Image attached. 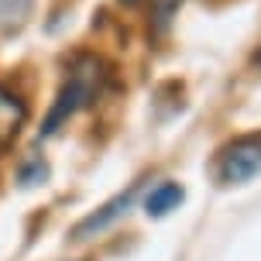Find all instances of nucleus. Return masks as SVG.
<instances>
[{"mask_svg":"<svg viewBox=\"0 0 261 261\" xmlns=\"http://www.w3.org/2000/svg\"><path fill=\"white\" fill-rule=\"evenodd\" d=\"M103 83H107V65H103V59H96V55H76V62L69 65V76H65L62 90H59V96H55L48 117H45L41 134H45V138H48V134H55V130L62 127L69 117H76L83 107H90L93 100L100 96Z\"/></svg>","mask_w":261,"mask_h":261,"instance_id":"nucleus-1","label":"nucleus"},{"mask_svg":"<svg viewBox=\"0 0 261 261\" xmlns=\"http://www.w3.org/2000/svg\"><path fill=\"white\" fill-rule=\"evenodd\" d=\"M254 175H261V138H237L230 148H223L217 179L223 186H244Z\"/></svg>","mask_w":261,"mask_h":261,"instance_id":"nucleus-2","label":"nucleus"},{"mask_svg":"<svg viewBox=\"0 0 261 261\" xmlns=\"http://www.w3.org/2000/svg\"><path fill=\"white\" fill-rule=\"evenodd\" d=\"M138 189H141V182H134L127 193H117L110 203H103V206L96 210V213H90L86 220H79L76 230H72V237H76V241H90V237H96L100 230H107L120 213H127V206L134 203V196H138Z\"/></svg>","mask_w":261,"mask_h":261,"instance_id":"nucleus-3","label":"nucleus"},{"mask_svg":"<svg viewBox=\"0 0 261 261\" xmlns=\"http://www.w3.org/2000/svg\"><path fill=\"white\" fill-rule=\"evenodd\" d=\"M24 117H28L24 103H21L14 93H7L4 86H0V144H7V141L17 138V130H21Z\"/></svg>","mask_w":261,"mask_h":261,"instance_id":"nucleus-4","label":"nucleus"},{"mask_svg":"<svg viewBox=\"0 0 261 261\" xmlns=\"http://www.w3.org/2000/svg\"><path fill=\"white\" fill-rule=\"evenodd\" d=\"M182 199H186V189L179 182H162V186H155V189L148 193L144 213H148V217H165V213H172V210H179Z\"/></svg>","mask_w":261,"mask_h":261,"instance_id":"nucleus-5","label":"nucleus"},{"mask_svg":"<svg viewBox=\"0 0 261 261\" xmlns=\"http://www.w3.org/2000/svg\"><path fill=\"white\" fill-rule=\"evenodd\" d=\"M45 175H48L45 162H38V158H35V162H31V165H28V169L21 172V182H24V186H35V182H41Z\"/></svg>","mask_w":261,"mask_h":261,"instance_id":"nucleus-6","label":"nucleus"},{"mask_svg":"<svg viewBox=\"0 0 261 261\" xmlns=\"http://www.w3.org/2000/svg\"><path fill=\"white\" fill-rule=\"evenodd\" d=\"M155 4H158L155 17H158V24L165 28V24H169V17H172V11H175V4H179V0H155Z\"/></svg>","mask_w":261,"mask_h":261,"instance_id":"nucleus-7","label":"nucleus"}]
</instances>
